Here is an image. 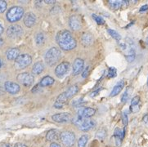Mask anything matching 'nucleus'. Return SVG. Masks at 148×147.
I'll return each instance as SVG.
<instances>
[{"label": "nucleus", "mask_w": 148, "mask_h": 147, "mask_svg": "<svg viewBox=\"0 0 148 147\" xmlns=\"http://www.w3.org/2000/svg\"><path fill=\"white\" fill-rule=\"evenodd\" d=\"M4 89L10 94H16L20 92L19 84L12 81H7L4 83Z\"/></svg>", "instance_id": "obj_11"}, {"label": "nucleus", "mask_w": 148, "mask_h": 147, "mask_svg": "<svg viewBox=\"0 0 148 147\" xmlns=\"http://www.w3.org/2000/svg\"><path fill=\"white\" fill-rule=\"evenodd\" d=\"M96 113V110L91 107H82L78 110V115L79 117L84 118V119H89L90 117L93 116Z\"/></svg>", "instance_id": "obj_13"}, {"label": "nucleus", "mask_w": 148, "mask_h": 147, "mask_svg": "<svg viewBox=\"0 0 148 147\" xmlns=\"http://www.w3.org/2000/svg\"><path fill=\"white\" fill-rule=\"evenodd\" d=\"M101 90V88H99V89H97V90H96V91H94V92H92V93L90 94V96H92V97L95 96H97V94H98V92H99Z\"/></svg>", "instance_id": "obj_39"}, {"label": "nucleus", "mask_w": 148, "mask_h": 147, "mask_svg": "<svg viewBox=\"0 0 148 147\" xmlns=\"http://www.w3.org/2000/svg\"><path fill=\"white\" fill-rule=\"evenodd\" d=\"M43 70H44V65L43 62H38L34 65L33 68H32V73L34 75H38L43 71Z\"/></svg>", "instance_id": "obj_24"}, {"label": "nucleus", "mask_w": 148, "mask_h": 147, "mask_svg": "<svg viewBox=\"0 0 148 147\" xmlns=\"http://www.w3.org/2000/svg\"><path fill=\"white\" fill-rule=\"evenodd\" d=\"M124 85H125V83H124V80H120L116 84V85L113 88V89L111 91V92H110V96H117L119 94V92H121V91L123 90V88H124Z\"/></svg>", "instance_id": "obj_20"}, {"label": "nucleus", "mask_w": 148, "mask_h": 147, "mask_svg": "<svg viewBox=\"0 0 148 147\" xmlns=\"http://www.w3.org/2000/svg\"><path fill=\"white\" fill-rule=\"evenodd\" d=\"M78 91H79L78 87H77L76 85H73L71 86V87H70V88H68V90L66 91V95L68 96V97H69V99H70V98L73 97L76 94L77 92H78Z\"/></svg>", "instance_id": "obj_26"}, {"label": "nucleus", "mask_w": 148, "mask_h": 147, "mask_svg": "<svg viewBox=\"0 0 148 147\" xmlns=\"http://www.w3.org/2000/svg\"><path fill=\"white\" fill-rule=\"evenodd\" d=\"M23 34V29L19 25H12L7 29V35L11 38H17Z\"/></svg>", "instance_id": "obj_9"}, {"label": "nucleus", "mask_w": 148, "mask_h": 147, "mask_svg": "<svg viewBox=\"0 0 148 147\" xmlns=\"http://www.w3.org/2000/svg\"><path fill=\"white\" fill-rule=\"evenodd\" d=\"M53 121L57 123H66L72 119V116L71 114L68 113H59V114H53L52 116Z\"/></svg>", "instance_id": "obj_12"}, {"label": "nucleus", "mask_w": 148, "mask_h": 147, "mask_svg": "<svg viewBox=\"0 0 148 147\" xmlns=\"http://www.w3.org/2000/svg\"><path fill=\"white\" fill-rule=\"evenodd\" d=\"M68 99H69L68 96L66 95V92H64L63 93L60 94L58 96V98H57L55 103H54V107L57 108V109H61V108H62L66 105Z\"/></svg>", "instance_id": "obj_16"}, {"label": "nucleus", "mask_w": 148, "mask_h": 147, "mask_svg": "<svg viewBox=\"0 0 148 147\" xmlns=\"http://www.w3.org/2000/svg\"><path fill=\"white\" fill-rule=\"evenodd\" d=\"M139 102H140V97L138 96H134V98L132 99V101H131V109H134V107L138 106Z\"/></svg>", "instance_id": "obj_31"}, {"label": "nucleus", "mask_w": 148, "mask_h": 147, "mask_svg": "<svg viewBox=\"0 0 148 147\" xmlns=\"http://www.w3.org/2000/svg\"><path fill=\"white\" fill-rule=\"evenodd\" d=\"M32 62V57L29 54H21L19 57L15 60L14 66L17 70H22L25 69Z\"/></svg>", "instance_id": "obj_6"}, {"label": "nucleus", "mask_w": 148, "mask_h": 147, "mask_svg": "<svg viewBox=\"0 0 148 147\" xmlns=\"http://www.w3.org/2000/svg\"><path fill=\"white\" fill-rule=\"evenodd\" d=\"M147 43L148 44V36H147Z\"/></svg>", "instance_id": "obj_50"}, {"label": "nucleus", "mask_w": 148, "mask_h": 147, "mask_svg": "<svg viewBox=\"0 0 148 147\" xmlns=\"http://www.w3.org/2000/svg\"><path fill=\"white\" fill-rule=\"evenodd\" d=\"M45 40V37L43 33H38L35 36V42L38 45H42L44 43Z\"/></svg>", "instance_id": "obj_29"}, {"label": "nucleus", "mask_w": 148, "mask_h": 147, "mask_svg": "<svg viewBox=\"0 0 148 147\" xmlns=\"http://www.w3.org/2000/svg\"><path fill=\"white\" fill-rule=\"evenodd\" d=\"M69 25H70V27H71L72 30H74V31L79 30V29L81 28L82 25L80 17L78 16H75V15L71 16L70 17V20H69Z\"/></svg>", "instance_id": "obj_14"}, {"label": "nucleus", "mask_w": 148, "mask_h": 147, "mask_svg": "<svg viewBox=\"0 0 148 147\" xmlns=\"http://www.w3.org/2000/svg\"><path fill=\"white\" fill-rule=\"evenodd\" d=\"M3 88H2V86L0 85V95H2V94H3Z\"/></svg>", "instance_id": "obj_46"}, {"label": "nucleus", "mask_w": 148, "mask_h": 147, "mask_svg": "<svg viewBox=\"0 0 148 147\" xmlns=\"http://www.w3.org/2000/svg\"><path fill=\"white\" fill-rule=\"evenodd\" d=\"M116 69L114 68V67H110L109 68V70H108V73H107V77L109 79H111V78H115L116 76Z\"/></svg>", "instance_id": "obj_34"}, {"label": "nucleus", "mask_w": 148, "mask_h": 147, "mask_svg": "<svg viewBox=\"0 0 148 147\" xmlns=\"http://www.w3.org/2000/svg\"><path fill=\"white\" fill-rule=\"evenodd\" d=\"M107 32H108V34H110L112 38H115L116 41L119 42L121 40V36H120V34L117 31H115L114 29H107Z\"/></svg>", "instance_id": "obj_28"}, {"label": "nucleus", "mask_w": 148, "mask_h": 147, "mask_svg": "<svg viewBox=\"0 0 148 147\" xmlns=\"http://www.w3.org/2000/svg\"><path fill=\"white\" fill-rule=\"evenodd\" d=\"M62 52L57 48H52L48 50L45 55V61L49 66H53L60 60Z\"/></svg>", "instance_id": "obj_4"}, {"label": "nucleus", "mask_w": 148, "mask_h": 147, "mask_svg": "<svg viewBox=\"0 0 148 147\" xmlns=\"http://www.w3.org/2000/svg\"><path fill=\"white\" fill-rule=\"evenodd\" d=\"M25 15L24 9L19 6L12 7L7 12V19L11 23L16 22L22 18Z\"/></svg>", "instance_id": "obj_3"}, {"label": "nucleus", "mask_w": 148, "mask_h": 147, "mask_svg": "<svg viewBox=\"0 0 148 147\" xmlns=\"http://www.w3.org/2000/svg\"><path fill=\"white\" fill-rule=\"evenodd\" d=\"M83 102H84L83 98H79V99L76 100V101H73V105H74V106H79V105H81Z\"/></svg>", "instance_id": "obj_37"}, {"label": "nucleus", "mask_w": 148, "mask_h": 147, "mask_svg": "<svg viewBox=\"0 0 148 147\" xmlns=\"http://www.w3.org/2000/svg\"><path fill=\"white\" fill-rule=\"evenodd\" d=\"M46 138L47 140L49 142H55L58 140L59 138V133H58V130H55V129H51L49 130L47 134H46Z\"/></svg>", "instance_id": "obj_23"}, {"label": "nucleus", "mask_w": 148, "mask_h": 147, "mask_svg": "<svg viewBox=\"0 0 148 147\" xmlns=\"http://www.w3.org/2000/svg\"><path fill=\"white\" fill-rule=\"evenodd\" d=\"M6 9H7V3L5 1L1 0L0 1V13L4 12Z\"/></svg>", "instance_id": "obj_35"}, {"label": "nucleus", "mask_w": 148, "mask_h": 147, "mask_svg": "<svg viewBox=\"0 0 148 147\" xmlns=\"http://www.w3.org/2000/svg\"><path fill=\"white\" fill-rule=\"evenodd\" d=\"M56 40L59 47L65 51H71L76 48V40L68 30L59 31L57 34Z\"/></svg>", "instance_id": "obj_1"}, {"label": "nucleus", "mask_w": 148, "mask_h": 147, "mask_svg": "<svg viewBox=\"0 0 148 147\" xmlns=\"http://www.w3.org/2000/svg\"><path fill=\"white\" fill-rule=\"evenodd\" d=\"M122 117H123V123H124V126H127L128 123H129V120H128V114L126 112H123L122 114Z\"/></svg>", "instance_id": "obj_36"}, {"label": "nucleus", "mask_w": 148, "mask_h": 147, "mask_svg": "<svg viewBox=\"0 0 148 147\" xmlns=\"http://www.w3.org/2000/svg\"><path fill=\"white\" fill-rule=\"evenodd\" d=\"M20 55V50L18 48H13L9 49L8 52H7V58L9 60V61H13L16 60L17 57H19Z\"/></svg>", "instance_id": "obj_21"}, {"label": "nucleus", "mask_w": 148, "mask_h": 147, "mask_svg": "<svg viewBox=\"0 0 148 147\" xmlns=\"http://www.w3.org/2000/svg\"><path fill=\"white\" fill-rule=\"evenodd\" d=\"M54 82H55V80L51 76H45L40 81L39 86L40 87H48V86L53 85Z\"/></svg>", "instance_id": "obj_25"}, {"label": "nucleus", "mask_w": 148, "mask_h": 147, "mask_svg": "<svg viewBox=\"0 0 148 147\" xmlns=\"http://www.w3.org/2000/svg\"><path fill=\"white\" fill-rule=\"evenodd\" d=\"M84 66V62L81 58H77L75 60L73 64V75H77L83 70Z\"/></svg>", "instance_id": "obj_17"}, {"label": "nucleus", "mask_w": 148, "mask_h": 147, "mask_svg": "<svg viewBox=\"0 0 148 147\" xmlns=\"http://www.w3.org/2000/svg\"><path fill=\"white\" fill-rule=\"evenodd\" d=\"M44 3L47 4H54V3H56V1H54V0H44Z\"/></svg>", "instance_id": "obj_40"}, {"label": "nucleus", "mask_w": 148, "mask_h": 147, "mask_svg": "<svg viewBox=\"0 0 148 147\" xmlns=\"http://www.w3.org/2000/svg\"><path fill=\"white\" fill-rule=\"evenodd\" d=\"M88 71H89V66L87 67L86 69L84 70V72L82 73V77L83 78H86L87 76H88Z\"/></svg>", "instance_id": "obj_38"}, {"label": "nucleus", "mask_w": 148, "mask_h": 147, "mask_svg": "<svg viewBox=\"0 0 148 147\" xmlns=\"http://www.w3.org/2000/svg\"><path fill=\"white\" fill-rule=\"evenodd\" d=\"M106 136V131L105 128H101L97 131V133L96 134V137L97 138H98L99 140H103Z\"/></svg>", "instance_id": "obj_30"}, {"label": "nucleus", "mask_w": 148, "mask_h": 147, "mask_svg": "<svg viewBox=\"0 0 148 147\" xmlns=\"http://www.w3.org/2000/svg\"><path fill=\"white\" fill-rule=\"evenodd\" d=\"M148 9V5H143L141 8H140V12H145Z\"/></svg>", "instance_id": "obj_41"}, {"label": "nucleus", "mask_w": 148, "mask_h": 147, "mask_svg": "<svg viewBox=\"0 0 148 147\" xmlns=\"http://www.w3.org/2000/svg\"><path fill=\"white\" fill-rule=\"evenodd\" d=\"M17 80L21 84H22L25 87H29L34 83V77L33 75L29 74L28 72H24L21 73L17 75Z\"/></svg>", "instance_id": "obj_8"}, {"label": "nucleus", "mask_w": 148, "mask_h": 147, "mask_svg": "<svg viewBox=\"0 0 148 147\" xmlns=\"http://www.w3.org/2000/svg\"><path fill=\"white\" fill-rule=\"evenodd\" d=\"M2 67V62H1V60H0V68Z\"/></svg>", "instance_id": "obj_49"}, {"label": "nucleus", "mask_w": 148, "mask_h": 147, "mask_svg": "<svg viewBox=\"0 0 148 147\" xmlns=\"http://www.w3.org/2000/svg\"><path fill=\"white\" fill-rule=\"evenodd\" d=\"M3 43V39L0 38V46H1V45H2Z\"/></svg>", "instance_id": "obj_47"}, {"label": "nucleus", "mask_w": 148, "mask_h": 147, "mask_svg": "<svg viewBox=\"0 0 148 147\" xmlns=\"http://www.w3.org/2000/svg\"><path fill=\"white\" fill-rule=\"evenodd\" d=\"M3 30H4V29H3V26L2 25V24L0 23V36L2 35V34L3 33Z\"/></svg>", "instance_id": "obj_45"}, {"label": "nucleus", "mask_w": 148, "mask_h": 147, "mask_svg": "<svg viewBox=\"0 0 148 147\" xmlns=\"http://www.w3.org/2000/svg\"><path fill=\"white\" fill-rule=\"evenodd\" d=\"M73 123H75L81 131H84V132H87L92 128H93L95 127L96 124L95 122L91 119H84V118H81L79 116L76 119L73 120Z\"/></svg>", "instance_id": "obj_5"}, {"label": "nucleus", "mask_w": 148, "mask_h": 147, "mask_svg": "<svg viewBox=\"0 0 148 147\" xmlns=\"http://www.w3.org/2000/svg\"><path fill=\"white\" fill-rule=\"evenodd\" d=\"M92 18L94 19V21H95L96 22L98 25H103L105 23L104 19H103L102 17H101L100 16H97V15L96 14H92Z\"/></svg>", "instance_id": "obj_33"}, {"label": "nucleus", "mask_w": 148, "mask_h": 147, "mask_svg": "<svg viewBox=\"0 0 148 147\" xmlns=\"http://www.w3.org/2000/svg\"><path fill=\"white\" fill-rule=\"evenodd\" d=\"M147 115H146V116L144 117V121H145V122H147Z\"/></svg>", "instance_id": "obj_48"}, {"label": "nucleus", "mask_w": 148, "mask_h": 147, "mask_svg": "<svg viewBox=\"0 0 148 147\" xmlns=\"http://www.w3.org/2000/svg\"><path fill=\"white\" fill-rule=\"evenodd\" d=\"M14 147H27L24 144H21V143H17V144H16L14 146Z\"/></svg>", "instance_id": "obj_44"}, {"label": "nucleus", "mask_w": 148, "mask_h": 147, "mask_svg": "<svg viewBox=\"0 0 148 147\" xmlns=\"http://www.w3.org/2000/svg\"><path fill=\"white\" fill-rule=\"evenodd\" d=\"M108 5L110 7L111 9H119L121 8H127L129 6V1L127 0H110L108 1Z\"/></svg>", "instance_id": "obj_15"}, {"label": "nucleus", "mask_w": 148, "mask_h": 147, "mask_svg": "<svg viewBox=\"0 0 148 147\" xmlns=\"http://www.w3.org/2000/svg\"><path fill=\"white\" fill-rule=\"evenodd\" d=\"M130 94H131V92H130V88H128L127 90L125 91V92L123 94V96H122V97H121V101H122L123 103L127 102V101L129 100V96H130Z\"/></svg>", "instance_id": "obj_32"}, {"label": "nucleus", "mask_w": 148, "mask_h": 147, "mask_svg": "<svg viewBox=\"0 0 148 147\" xmlns=\"http://www.w3.org/2000/svg\"></svg>", "instance_id": "obj_51"}, {"label": "nucleus", "mask_w": 148, "mask_h": 147, "mask_svg": "<svg viewBox=\"0 0 148 147\" xmlns=\"http://www.w3.org/2000/svg\"><path fill=\"white\" fill-rule=\"evenodd\" d=\"M0 147H12L9 143H1L0 144Z\"/></svg>", "instance_id": "obj_42"}, {"label": "nucleus", "mask_w": 148, "mask_h": 147, "mask_svg": "<svg viewBox=\"0 0 148 147\" xmlns=\"http://www.w3.org/2000/svg\"><path fill=\"white\" fill-rule=\"evenodd\" d=\"M124 135H125V128L123 130H120L119 128H116L114 132V137L115 139V143L117 146H120L122 140L124 139Z\"/></svg>", "instance_id": "obj_19"}, {"label": "nucleus", "mask_w": 148, "mask_h": 147, "mask_svg": "<svg viewBox=\"0 0 148 147\" xmlns=\"http://www.w3.org/2000/svg\"><path fill=\"white\" fill-rule=\"evenodd\" d=\"M71 68V64L69 62H62L61 64H59L56 70H55V74L58 78H63L64 76L66 75L67 73L70 70Z\"/></svg>", "instance_id": "obj_10"}, {"label": "nucleus", "mask_w": 148, "mask_h": 147, "mask_svg": "<svg viewBox=\"0 0 148 147\" xmlns=\"http://www.w3.org/2000/svg\"><path fill=\"white\" fill-rule=\"evenodd\" d=\"M120 48L124 52L127 62H134L135 59V44L134 41L131 38H126L124 43H120Z\"/></svg>", "instance_id": "obj_2"}, {"label": "nucleus", "mask_w": 148, "mask_h": 147, "mask_svg": "<svg viewBox=\"0 0 148 147\" xmlns=\"http://www.w3.org/2000/svg\"><path fill=\"white\" fill-rule=\"evenodd\" d=\"M36 22V16L33 12H27L24 16V24L26 27H32Z\"/></svg>", "instance_id": "obj_18"}, {"label": "nucleus", "mask_w": 148, "mask_h": 147, "mask_svg": "<svg viewBox=\"0 0 148 147\" xmlns=\"http://www.w3.org/2000/svg\"><path fill=\"white\" fill-rule=\"evenodd\" d=\"M81 42L84 46L88 47L91 45L93 42V37L92 35L89 33H84L81 37Z\"/></svg>", "instance_id": "obj_22"}, {"label": "nucleus", "mask_w": 148, "mask_h": 147, "mask_svg": "<svg viewBox=\"0 0 148 147\" xmlns=\"http://www.w3.org/2000/svg\"><path fill=\"white\" fill-rule=\"evenodd\" d=\"M60 139L63 145L66 147H71L75 142V135L72 132L65 131L60 134Z\"/></svg>", "instance_id": "obj_7"}, {"label": "nucleus", "mask_w": 148, "mask_h": 147, "mask_svg": "<svg viewBox=\"0 0 148 147\" xmlns=\"http://www.w3.org/2000/svg\"><path fill=\"white\" fill-rule=\"evenodd\" d=\"M50 147H61V146H60L58 143L53 142L51 145H50Z\"/></svg>", "instance_id": "obj_43"}, {"label": "nucleus", "mask_w": 148, "mask_h": 147, "mask_svg": "<svg viewBox=\"0 0 148 147\" xmlns=\"http://www.w3.org/2000/svg\"><path fill=\"white\" fill-rule=\"evenodd\" d=\"M88 135H86V134H84V135H83L81 136L79 139V141H78V147H85L86 146L87 143L88 142Z\"/></svg>", "instance_id": "obj_27"}]
</instances>
